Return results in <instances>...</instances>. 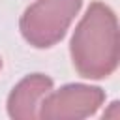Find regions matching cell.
Masks as SVG:
<instances>
[{
	"label": "cell",
	"instance_id": "obj_5",
	"mask_svg": "<svg viewBox=\"0 0 120 120\" xmlns=\"http://www.w3.org/2000/svg\"><path fill=\"white\" fill-rule=\"evenodd\" d=\"M0 66H2V62H0Z\"/></svg>",
	"mask_w": 120,
	"mask_h": 120
},
{
	"label": "cell",
	"instance_id": "obj_1",
	"mask_svg": "<svg viewBox=\"0 0 120 120\" xmlns=\"http://www.w3.org/2000/svg\"><path fill=\"white\" fill-rule=\"evenodd\" d=\"M75 69L88 79L107 77L118 64V24L114 13L94 2L79 22L71 39Z\"/></svg>",
	"mask_w": 120,
	"mask_h": 120
},
{
	"label": "cell",
	"instance_id": "obj_3",
	"mask_svg": "<svg viewBox=\"0 0 120 120\" xmlns=\"http://www.w3.org/2000/svg\"><path fill=\"white\" fill-rule=\"evenodd\" d=\"M103 101V92L96 86L69 84L49 94L39 105L41 118H84L96 112Z\"/></svg>",
	"mask_w": 120,
	"mask_h": 120
},
{
	"label": "cell",
	"instance_id": "obj_2",
	"mask_svg": "<svg viewBox=\"0 0 120 120\" xmlns=\"http://www.w3.org/2000/svg\"><path fill=\"white\" fill-rule=\"evenodd\" d=\"M79 8L81 0H38L24 11L21 32L34 47H51L64 38Z\"/></svg>",
	"mask_w": 120,
	"mask_h": 120
},
{
	"label": "cell",
	"instance_id": "obj_4",
	"mask_svg": "<svg viewBox=\"0 0 120 120\" xmlns=\"http://www.w3.org/2000/svg\"><path fill=\"white\" fill-rule=\"evenodd\" d=\"M52 88V81L45 75H30L24 81H21L8 101V109L9 114L13 118H34L36 116V107L39 105V99L43 96L49 94V90Z\"/></svg>",
	"mask_w": 120,
	"mask_h": 120
}]
</instances>
